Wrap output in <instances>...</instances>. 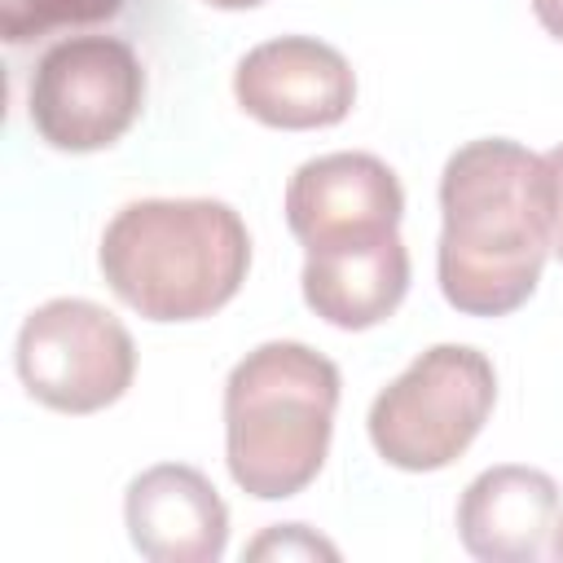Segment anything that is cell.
Instances as JSON below:
<instances>
[{"label":"cell","instance_id":"cell-1","mask_svg":"<svg viewBox=\"0 0 563 563\" xmlns=\"http://www.w3.org/2000/svg\"><path fill=\"white\" fill-rule=\"evenodd\" d=\"M435 277L449 308L506 317L523 308L550 260L545 163L519 141L479 136L440 172Z\"/></svg>","mask_w":563,"mask_h":563},{"label":"cell","instance_id":"cell-2","mask_svg":"<svg viewBox=\"0 0 563 563\" xmlns=\"http://www.w3.org/2000/svg\"><path fill=\"white\" fill-rule=\"evenodd\" d=\"M97 264L145 321H202L242 290L251 233L220 198H141L114 211Z\"/></svg>","mask_w":563,"mask_h":563},{"label":"cell","instance_id":"cell-3","mask_svg":"<svg viewBox=\"0 0 563 563\" xmlns=\"http://www.w3.org/2000/svg\"><path fill=\"white\" fill-rule=\"evenodd\" d=\"M339 365L295 339L251 347L224 383V462L246 497L282 501L325 466Z\"/></svg>","mask_w":563,"mask_h":563},{"label":"cell","instance_id":"cell-4","mask_svg":"<svg viewBox=\"0 0 563 563\" xmlns=\"http://www.w3.org/2000/svg\"><path fill=\"white\" fill-rule=\"evenodd\" d=\"M497 405V369L479 347L435 343L418 352L369 405V444L396 471H444L484 431Z\"/></svg>","mask_w":563,"mask_h":563},{"label":"cell","instance_id":"cell-5","mask_svg":"<svg viewBox=\"0 0 563 563\" xmlns=\"http://www.w3.org/2000/svg\"><path fill=\"white\" fill-rule=\"evenodd\" d=\"M145 106V70L119 35H66L31 70L26 114L44 145L92 154L114 145Z\"/></svg>","mask_w":563,"mask_h":563},{"label":"cell","instance_id":"cell-6","mask_svg":"<svg viewBox=\"0 0 563 563\" xmlns=\"http://www.w3.org/2000/svg\"><path fill=\"white\" fill-rule=\"evenodd\" d=\"M18 378L57 413H97L114 405L136 374L128 325L92 299H48L18 330Z\"/></svg>","mask_w":563,"mask_h":563},{"label":"cell","instance_id":"cell-7","mask_svg":"<svg viewBox=\"0 0 563 563\" xmlns=\"http://www.w3.org/2000/svg\"><path fill=\"white\" fill-rule=\"evenodd\" d=\"M238 106L282 132L334 128L356 106V75L347 57L312 35H277L255 44L233 70Z\"/></svg>","mask_w":563,"mask_h":563},{"label":"cell","instance_id":"cell-8","mask_svg":"<svg viewBox=\"0 0 563 563\" xmlns=\"http://www.w3.org/2000/svg\"><path fill=\"white\" fill-rule=\"evenodd\" d=\"M405 216V189L400 176L361 150H334L321 158H308L290 185H286V224L308 246L339 242V238H365V233H391Z\"/></svg>","mask_w":563,"mask_h":563},{"label":"cell","instance_id":"cell-9","mask_svg":"<svg viewBox=\"0 0 563 563\" xmlns=\"http://www.w3.org/2000/svg\"><path fill=\"white\" fill-rule=\"evenodd\" d=\"M132 550L150 563H216L229 545V506L216 484L185 462L145 466L123 493Z\"/></svg>","mask_w":563,"mask_h":563},{"label":"cell","instance_id":"cell-10","mask_svg":"<svg viewBox=\"0 0 563 563\" xmlns=\"http://www.w3.org/2000/svg\"><path fill=\"white\" fill-rule=\"evenodd\" d=\"M299 286L303 303L339 330L383 325L409 295V251L400 229L308 246Z\"/></svg>","mask_w":563,"mask_h":563},{"label":"cell","instance_id":"cell-11","mask_svg":"<svg viewBox=\"0 0 563 563\" xmlns=\"http://www.w3.org/2000/svg\"><path fill=\"white\" fill-rule=\"evenodd\" d=\"M559 515V484L537 466L506 462L466 484L457 501V537L466 554L484 563H532L550 554Z\"/></svg>","mask_w":563,"mask_h":563},{"label":"cell","instance_id":"cell-12","mask_svg":"<svg viewBox=\"0 0 563 563\" xmlns=\"http://www.w3.org/2000/svg\"><path fill=\"white\" fill-rule=\"evenodd\" d=\"M128 0H0V35L9 44H31L62 26L110 22Z\"/></svg>","mask_w":563,"mask_h":563},{"label":"cell","instance_id":"cell-13","mask_svg":"<svg viewBox=\"0 0 563 563\" xmlns=\"http://www.w3.org/2000/svg\"><path fill=\"white\" fill-rule=\"evenodd\" d=\"M246 559H339V545H330L303 523H273L246 545Z\"/></svg>","mask_w":563,"mask_h":563},{"label":"cell","instance_id":"cell-14","mask_svg":"<svg viewBox=\"0 0 563 563\" xmlns=\"http://www.w3.org/2000/svg\"><path fill=\"white\" fill-rule=\"evenodd\" d=\"M545 163V194H550V255L563 264V145L541 154Z\"/></svg>","mask_w":563,"mask_h":563},{"label":"cell","instance_id":"cell-15","mask_svg":"<svg viewBox=\"0 0 563 563\" xmlns=\"http://www.w3.org/2000/svg\"><path fill=\"white\" fill-rule=\"evenodd\" d=\"M532 13L554 40H563V0H532Z\"/></svg>","mask_w":563,"mask_h":563},{"label":"cell","instance_id":"cell-16","mask_svg":"<svg viewBox=\"0 0 563 563\" xmlns=\"http://www.w3.org/2000/svg\"><path fill=\"white\" fill-rule=\"evenodd\" d=\"M550 559H559V563H563V515H559V523H554V537H550Z\"/></svg>","mask_w":563,"mask_h":563},{"label":"cell","instance_id":"cell-17","mask_svg":"<svg viewBox=\"0 0 563 563\" xmlns=\"http://www.w3.org/2000/svg\"><path fill=\"white\" fill-rule=\"evenodd\" d=\"M211 9H255V4H264V0H207Z\"/></svg>","mask_w":563,"mask_h":563}]
</instances>
